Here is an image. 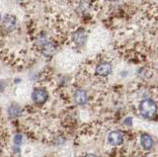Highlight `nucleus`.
Listing matches in <instances>:
<instances>
[{
	"instance_id": "1",
	"label": "nucleus",
	"mask_w": 158,
	"mask_h": 157,
	"mask_svg": "<svg viewBox=\"0 0 158 157\" xmlns=\"http://www.w3.org/2000/svg\"><path fill=\"white\" fill-rule=\"evenodd\" d=\"M139 112L145 119H153L157 114L156 103L152 99H145L139 104Z\"/></svg>"
},
{
	"instance_id": "2",
	"label": "nucleus",
	"mask_w": 158,
	"mask_h": 157,
	"mask_svg": "<svg viewBox=\"0 0 158 157\" xmlns=\"http://www.w3.org/2000/svg\"><path fill=\"white\" fill-rule=\"evenodd\" d=\"M48 99V93L44 88H35L32 92V100L35 104L43 105Z\"/></svg>"
},
{
	"instance_id": "3",
	"label": "nucleus",
	"mask_w": 158,
	"mask_h": 157,
	"mask_svg": "<svg viewBox=\"0 0 158 157\" xmlns=\"http://www.w3.org/2000/svg\"><path fill=\"white\" fill-rule=\"evenodd\" d=\"M87 40V34L84 30H77L72 33V41L76 43L78 47L84 46V43H86Z\"/></svg>"
},
{
	"instance_id": "4",
	"label": "nucleus",
	"mask_w": 158,
	"mask_h": 157,
	"mask_svg": "<svg viewBox=\"0 0 158 157\" xmlns=\"http://www.w3.org/2000/svg\"><path fill=\"white\" fill-rule=\"evenodd\" d=\"M112 70H113V66L108 61L101 62L96 66V73L100 76H108L109 74H111Z\"/></svg>"
},
{
	"instance_id": "5",
	"label": "nucleus",
	"mask_w": 158,
	"mask_h": 157,
	"mask_svg": "<svg viewBox=\"0 0 158 157\" xmlns=\"http://www.w3.org/2000/svg\"><path fill=\"white\" fill-rule=\"evenodd\" d=\"M17 27V18L13 15H6L3 19V28L8 32L13 31Z\"/></svg>"
},
{
	"instance_id": "6",
	"label": "nucleus",
	"mask_w": 158,
	"mask_h": 157,
	"mask_svg": "<svg viewBox=\"0 0 158 157\" xmlns=\"http://www.w3.org/2000/svg\"><path fill=\"white\" fill-rule=\"evenodd\" d=\"M108 141L112 145H121L123 142V135L121 131L114 130L108 135Z\"/></svg>"
},
{
	"instance_id": "7",
	"label": "nucleus",
	"mask_w": 158,
	"mask_h": 157,
	"mask_svg": "<svg viewBox=\"0 0 158 157\" xmlns=\"http://www.w3.org/2000/svg\"><path fill=\"white\" fill-rule=\"evenodd\" d=\"M41 47H42V53H43L44 56H51L56 51V46L54 45L52 42L47 41Z\"/></svg>"
},
{
	"instance_id": "8",
	"label": "nucleus",
	"mask_w": 158,
	"mask_h": 157,
	"mask_svg": "<svg viewBox=\"0 0 158 157\" xmlns=\"http://www.w3.org/2000/svg\"><path fill=\"white\" fill-rule=\"evenodd\" d=\"M88 100V96L86 91L82 89H78L75 93H74V101L78 105H85Z\"/></svg>"
},
{
	"instance_id": "9",
	"label": "nucleus",
	"mask_w": 158,
	"mask_h": 157,
	"mask_svg": "<svg viewBox=\"0 0 158 157\" xmlns=\"http://www.w3.org/2000/svg\"><path fill=\"white\" fill-rule=\"evenodd\" d=\"M140 142H141V145L142 147L144 148L145 150H149L152 148L153 146V139L152 137L149 134H142L140 137Z\"/></svg>"
},
{
	"instance_id": "10",
	"label": "nucleus",
	"mask_w": 158,
	"mask_h": 157,
	"mask_svg": "<svg viewBox=\"0 0 158 157\" xmlns=\"http://www.w3.org/2000/svg\"><path fill=\"white\" fill-rule=\"evenodd\" d=\"M8 114L10 117H12V118H17L19 117L20 115H21V109H20V107L18 105H11L9 107V109H8Z\"/></svg>"
},
{
	"instance_id": "11",
	"label": "nucleus",
	"mask_w": 158,
	"mask_h": 157,
	"mask_svg": "<svg viewBox=\"0 0 158 157\" xmlns=\"http://www.w3.org/2000/svg\"><path fill=\"white\" fill-rule=\"evenodd\" d=\"M22 140H23V137L21 134H16L14 137V142H15V144L16 145H20L22 143Z\"/></svg>"
},
{
	"instance_id": "12",
	"label": "nucleus",
	"mask_w": 158,
	"mask_h": 157,
	"mask_svg": "<svg viewBox=\"0 0 158 157\" xmlns=\"http://www.w3.org/2000/svg\"><path fill=\"white\" fill-rule=\"evenodd\" d=\"M126 125L131 126V118H128V119L126 120Z\"/></svg>"
},
{
	"instance_id": "13",
	"label": "nucleus",
	"mask_w": 158,
	"mask_h": 157,
	"mask_svg": "<svg viewBox=\"0 0 158 157\" xmlns=\"http://www.w3.org/2000/svg\"><path fill=\"white\" fill-rule=\"evenodd\" d=\"M3 88H4V83L2 81H0V91H3Z\"/></svg>"
},
{
	"instance_id": "14",
	"label": "nucleus",
	"mask_w": 158,
	"mask_h": 157,
	"mask_svg": "<svg viewBox=\"0 0 158 157\" xmlns=\"http://www.w3.org/2000/svg\"><path fill=\"white\" fill-rule=\"evenodd\" d=\"M85 157H97V156H96L95 154H91V153H90V154H87Z\"/></svg>"
},
{
	"instance_id": "15",
	"label": "nucleus",
	"mask_w": 158,
	"mask_h": 157,
	"mask_svg": "<svg viewBox=\"0 0 158 157\" xmlns=\"http://www.w3.org/2000/svg\"><path fill=\"white\" fill-rule=\"evenodd\" d=\"M0 18H1V16H0Z\"/></svg>"
}]
</instances>
